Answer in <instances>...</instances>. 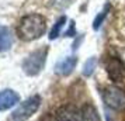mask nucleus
I'll return each instance as SVG.
<instances>
[{
    "instance_id": "1",
    "label": "nucleus",
    "mask_w": 125,
    "mask_h": 121,
    "mask_svg": "<svg viewBox=\"0 0 125 121\" xmlns=\"http://www.w3.org/2000/svg\"><path fill=\"white\" fill-rule=\"evenodd\" d=\"M46 18L41 14H27L24 16L17 27V34L23 41H34L45 34Z\"/></svg>"
},
{
    "instance_id": "14",
    "label": "nucleus",
    "mask_w": 125,
    "mask_h": 121,
    "mask_svg": "<svg viewBox=\"0 0 125 121\" xmlns=\"http://www.w3.org/2000/svg\"><path fill=\"white\" fill-rule=\"evenodd\" d=\"M73 34H74V23L70 21V28L65 33V35H66V37H73Z\"/></svg>"
},
{
    "instance_id": "13",
    "label": "nucleus",
    "mask_w": 125,
    "mask_h": 121,
    "mask_svg": "<svg viewBox=\"0 0 125 121\" xmlns=\"http://www.w3.org/2000/svg\"><path fill=\"white\" fill-rule=\"evenodd\" d=\"M96 65H97V58L96 56L89 58V59L84 62V65H83V75L84 76L93 75V72H94V69H96Z\"/></svg>"
},
{
    "instance_id": "4",
    "label": "nucleus",
    "mask_w": 125,
    "mask_h": 121,
    "mask_svg": "<svg viewBox=\"0 0 125 121\" xmlns=\"http://www.w3.org/2000/svg\"><path fill=\"white\" fill-rule=\"evenodd\" d=\"M103 100L105 106L113 110H125V92L117 86H107L103 92Z\"/></svg>"
},
{
    "instance_id": "9",
    "label": "nucleus",
    "mask_w": 125,
    "mask_h": 121,
    "mask_svg": "<svg viewBox=\"0 0 125 121\" xmlns=\"http://www.w3.org/2000/svg\"><path fill=\"white\" fill-rule=\"evenodd\" d=\"M80 118H82V121H101L97 109L90 103L84 104L82 107V110H80Z\"/></svg>"
},
{
    "instance_id": "7",
    "label": "nucleus",
    "mask_w": 125,
    "mask_h": 121,
    "mask_svg": "<svg viewBox=\"0 0 125 121\" xmlns=\"http://www.w3.org/2000/svg\"><path fill=\"white\" fill-rule=\"evenodd\" d=\"M20 100V96L14 90H10V89H6L3 92H0V111H4V110H9L10 107L16 106Z\"/></svg>"
},
{
    "instance_id": "3",
    "label": "nucleus",
    "mask_w": 125,
    "mask_h": 121,
    "mask_svg": "<svg viewBox=\"0 0 125 121\" xmlns=\"http://www.w3.org/2000/svg\"><path fill=\"white\" fill-rule=\"evenodd\" d=\"M40 104H41L40 96H32V97L27 99L25 101H23L10 114L9 121H25V120H28L30 117L40 109Z\"/></svg>"
},
{
    "instance_id": "5",
    "label": "nucleus",
    "mask_w": 125,
    "mask_h": 121,
    "mask_svg": "<svg viewBox=\"0 0 125 121\" xmlns=\"http://www.w3.org/2000/svg\"><path fill=\"white\" fill-rule=\"evenodd\" d=\"M105 70H107L108 77L113 82H122L125 79V65L117 56L108 58L105 64Z\"/></svg>"
},
{
    "instance_id": "11",
    "label": "nucleus",
    "mask_w": 125,
    "mask_h": 121,
    "mask_svg": "<svg viewBox=\"0 0 125 121\" xmlns=\"http://www.w3.org/2000/svg\"><path fill=\"white\" fill-rule=\"evenodd\" d=\"M110 10H111V4L107 3V4L104 6V9H103V11H100L98 14H97V17L94 18V21H93V28H94V30L100 28V25H101V23L104 21V18L107 17V14H108Z\"/></svg>"
},
{
    "instance_id": "6",
    "label": "nucleus",
    "mask_w": 125,
    "mask_h": 121,
    "mask_svg": "<svg viewBox=\"0 0 125 121\" xmlns=\"http://www.w3.org/2000/svg\"><path fill=\"white\" fill-rule=\"evenodd\" d=\"M55 121H79V111L72 104L61 106L55 111Z\"/></svg>"
},
{
    "instance_id": "12",
    "label": "nucleus",
    "mask_w": 125,
    "mask_h": 121,
    "mask_svg": "<svg viewBox=\"0 0 125 121\" xmlns=\"http://www.w3.org/2000/svg\"><path fill=\"white\" fill-rule=\"evenodd\" d=\"M65 23H66V17H65V16H62V17L56 21V23L53 24L51 33H49V40H55V38H58V37H59V34H61V30L63 28Z\"/></svg>"
},
{
    "instance_id": "10",
    "label": "nucleus",
    "mask_w": 125,
    "mask_h": 121,
    "mask_svg": "<svg viewBox=\"0 0 125 121\" xmlns=\"http://www.w3.org/2000/svg\"><path fill=\"white\" fill-rule=\"evenodd\" d=\"M11 42H13V38H11L10 30L6 28V27H0V52L9 49Z\"/></svg>"
},
{
    "instance_id": "8",
    "label": "nucleus",
    "mask_w": 125,
    "mask_h": 121,
    "mask_svg": "<svg viewBox=\"0 0 125 121\" xmlns=\"http://www.w3.org/2000/svg\"><path fill=\"white\" fill-rule=\"evenodd\" d=\"M76 65H77V58L68 56V58H65V59H62V61H59L56 64L55 72L61 76H68L73 72V69L76 68Z\"/></svg>"
},
{
    "instance_id": "2",
    "label": "nucleus",
    "mask_w": 125,
    "mask_h": 121,
    "mask_svg": "<svg viewBox=\"0 0 125 121\" xmlns=\"http://www.w3.org/2000/svg\"><path fill=\"white\" fill-rule=\"evenodd\" d=\"M46 55H48V48H40L37 51L31 52L28 56L24 59L23 62V70L25 75L28 76H35L38 75L46 61Z\"/></svg>"
}]
</instances>
